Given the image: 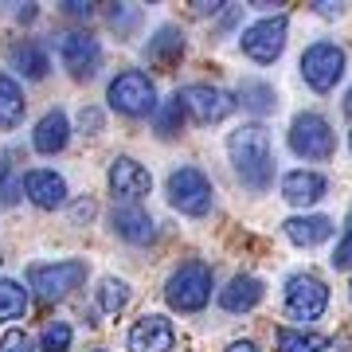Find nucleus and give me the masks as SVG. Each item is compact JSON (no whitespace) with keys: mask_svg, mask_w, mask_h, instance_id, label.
I'll return each instance as SVG.
<instances>
[{"mask_svg":"<svg viewBox=\"0 0 352 352\" xmlns=\"http://www.w3.org/2000/svg\"><path fill=\"white\" fill-rule=\"evenodd\" d=\"M227 153L239 180L251 192H266L274 180V153H270V133L263 126H243L227 138Z\"/></svg>","mask_w":352,"mask_h":352,"instance_id":"f257e3e1","label":"nucleus"},{"mask_svg":"<svg viewBox=\"0 0 352 352\" xmlns=\"http://www.w3.org/2000/svg\"><path fill=\"white\" fill-rule=\"evenodd\" d=\"M164 298H168V305L180 309V314H196V309H204L208 298H212V266L200 263V258L184 263L173 278H168Z\"/></svg>","mask_w":352,"mask_h":352,"instance_id":"f03ea898","label":"nucleus"},{"mask_svg":"<svg viewBox=\"0 0 352 352\" xmlns=\"http://www.w3.org/2000/svg\"><path fill=\"white\" fill-rule=\"evenodd\" d=\"M90 266L78 263V258H71V263H39L28 270V282H32V289H36L43 302H63L67 294H75L82 282H87Z\"/></svg>","mask_w":352,"mask_h":352,"instance_id":"7ed1b4c3","label":"nucleus"},{"mask_svg":"<svg viewBox=\"0 0 352 352\" xmlns=\"http://www.w3.org/2000/svg\"><path fill=\"white\" fill-rule=\"evenodd\" d=\"M106 98L118 113L126 118H141V113H153L157 110V87L145 71H122V75L110 82Z\"/></svg>","mask_w":352,"mask_h":352,"instance_id":"20e7f679","label":"nucleus"},{"mask_svg":"<svg viewBox=\"0 0 352 352\" xmlns=\"http://www.w3.org/2000/svg\"><path fill=\"white\" fill-rule=\"evenodd\" d=\"M212 180L200 173V168H176L168 176V204H173L176 212L184 215H208L212 212Z\"/></svg>","mask_w":352,"mask_h":352,"instance_id":"39448f33","label":"nucleus"},{"mask_svg":"<svg viewBox=\"0 0 352 352\" xmlns=\"http://www.w3.org/2000/svg\"><path fill=\"white\" fill-rule=\"evenodd\" d=\"M333 126L321 113H298L289 126V149L305 161H329L333 157Z\"/></svg>","mask_w":352,"mask_h":352,"instance_id":"423d86ee","label":"nucleus"},{"mask_svg":"<svg viewBox=\"0 0 352 352\" xmlns=\"http://www.w3.org/2000/svg\"><path fill=\"white\" fill-rule=\"evenodd\" d=\"M340 75H344V51L337 43H314L302 55V78L317 94H329L340 82Z\"/></svg>","mask_w":352,"mask_h":352,"instance_id":"0eeeda50","label":"nucleus"},{"mask_svg":"<svg viewBox=\"0 0 352 352\" xmlns=\"http://www.w3.org/2000/svg\"><path fill=\"white\" fill-rule=\"evenodd\" d=\"M329 305V289L314 274H294L286 282V314L298 321H317Z\"/></svg>","mask_w":352,"mask_h":352,"instance_id":"6e6552de","label":"nucleus"},{"mask_svg":"<svg viewBox=\"0 0 352 352\" xmlns=\"http://www.w3.org/2000/svg\"><path fill=\"white\" fill-rule=\"evenodd\" d=\"M243 51L251 55L254 63H274L282 47H286V16H274V20H258L239 36Z\"/></svg>","mask_w":352,"mask_h":352,"instance_id":"1a4fd4ad","label":"nucleus"},{"mask_svg":"<svg viewBox=\"0 0 352 352\" xmlns=\"http://www.w3.org/2000/svg\"><path fill=\"white\" fill-rule=\"evenodd\" d=\"M180 106L196 118V122H223L227 113L235 110V98L227 94V90L219 87H204V82H192V87H184L180 94Z\"/></svg>","mask_w":352,"mask_h":352,"instance_id":"9d476101","label":"nucleus"},{"mask_svg":"<svg viewBox=\"0 0 352 352\" xmlns=\"http://www.w3.org/2000/svg\"><path fill=\"white\" fill-rule=\"evenodd\" d=\"M59 55H63V67H67L75 78H90L94 71H98V63H102L98 39L87 36V32H71V36H63V43H59Z\"/></svg>","mask_w":352,"mask_h":352,"instance_id":"9b49d317","label":"nucleus"},{"mask_svg":"<svg viewBox=\"0 0 352 352\" xmlns=\"http://www.w3.org/2000/svg\"><path fill=\"white\" fill-rule=\"evenodd\" d=\"M110 188L113 196H122V200H141V196H149L153 188V176L145 164H138L133 157H118L110 164Z\"/></svg>","mask_w":352,"mask_h":352,"instance_id":"f8f14e48","label":"nucleus"},{"mask_svg":"<svg viewBox=\"0 0 352 352\" xmlns=\"http://www.w3.org/2000/svg\"><path fill=\"white\" fill-rule=\"evenodd\" d=\"M173 349V325L161 314H145L129 329V352H168Z\"/></svg>","mask_w":352,"mask_h":352,"instance_id":"ddd939ff","label":"nucleus"},{"mask_svg":"<svg viewBox=\"0 0 352 352\" xmlns=\"http://www.w3.org/2000/svg\"><path fill=\"white\" fill-rule=\"evenodd\" d=\"M24 192H28V200L36 204V208L51 212V208H59V204L67 200V180H63L59 173L36 168V173H28V176H24Z\"/></svg>","mask_w":352,"mask_h":352,"instance_id":"4468645a","label":"nucleus"},{"mask_svg":"<svg viewBox=\"0 0 352 352\" xmlns=\"http://www.w3.org/2000/svg\"><path fill=\"white\" fill-rule=\"evenodd\" d=\"M110 223H113V231H118L126 243H153V239H157V223L149 219V212H141L138 204L113 208Z\"/></svg>","mask_w":352,"mask_h":352,"instance_id":"2eb2a0df","label":"nucleus"},{"mask_svg":"<svg viewBox=\"0 0 352 352\" xmlns=\"http://www.w3.org/2000/svg\"><path fill=\"white\" fill-rule=\"evenodd\" d=\"M282 196H286L289 204H298V208H309V204H317L321 196H325V176L305 173V168L286 173L282 176Z\"/></svg>","mask_w":352,"mask_h":352,"instance_id":"dca6fc26","label":"nucleus"},{"mask_svg":"<svg viewBox=\"0 0 352 352\" xmlns=\"http://www.w3.org/2000/svg\"><path fill=\"white\" fill-rule=\"evenodd\" d=\"M67 138H71V122H67V113L63 110H51V113L39 118L36 133H32V145L51 157V153H59L67 145Z\"/></svg>","mask_w":352,"mask_h":352,"instance_id":"f3484780","label":"nucleus"},{"mask_svg":"<svg viewBox=\"0 0 352 352\" xmlns=\"http://www.w3.org/2000/svg\"><path fill=\"white\" fill-rule=\"evenodd\" d=\"M258 302H263V282L251 278V274L231 278V286L219 294V305H223L227 314H247V309H254Z\"/></svg>","mask_w":352,"mask_h":352,"instance_id":"a211bd4d","label":"nucleus"},{"mask_svg":"<svg viewBox=\"0 0 352 352\" xmlns=\"http://www.w3.org/2000/svg\"><path fill=\"white\" fill-rule=\"evenodd\" d=\"M286 235L298 247H317V243H325L333 235V223L325 215H294V219H286Z\"/></svg>","mask_w":352,"mask_h":352,"instance_id":"6ab92c4d","label":"nucleus"},{"mask_svg":"<svg viewBox=\"0 0 352 352\" xmlns=\"http://www.w3.org/2000/svg\"><path fill=\"white\" fill-rule=\"evenodd\" d=\"M8 59H12L16 71H20V75H28V78H43V75L51 71V63H47V55H43V47H39V43H32V39L16 43V47L8 51Z\"/></svg>","mask_w":352,"mask_h":352,"instance_id":"aec40b11","label":"nucleus"},{"mask_svg":"<svg viewBox=\"0 0 352 352\" xmlns=\"http://www.w3.org/2000/svg\"><path fill=\"white\" fill-rule=\"evenodd\" d=\"M20 118H24V90L8 75H0V129L20 126Z\"/></svg>","mask_w":352,"mask_h":352,"instance_id":"412c9836","label":"nucleus"},{"mask_svg":"<svg viewBox=\"0 0 352 352\" xmlns=\"http://www.w3.org/2000/svg\"><path fill=\"white\" fill-rule=\"evenodd\" d=\"M28 314V289L20 282L0 278V321H16Z\"/></svg>","mask_w":352,"mask_h":352,"instance_id":"4be33fe9","label":"nucleus"},{"mask_svg":"<svg viewBox=\"0 0 352 352\" xmlns=\"http://www.w3.org/2000/svg\"><path fill=\"white\" fill-rule=\"evenodd\" d=\"M180 55H184V36H180L176 28H161L157 39L149 43V59H157V63H173V59H180Z\"/></svg>","mask_w":352,"mask_h":352,"instance_id":"5701e85b","label":"nucleus"},{"mask_svg":"<svg viewBox=\"0 0 352 352\" xmlns=\"http://www.w3.org/2000/svg\"><path fill=\"white\" fill-rule=\"evenodd\" d=\"M329 340L317 337V333H294V329H282L278 333V352H325Z\"/></svg>","mask_w":352,"mask_h":352,"instance_id":"b1692460","label":"nucleus"},{"mask_svg":"<svg viewBox=\"0 0 352 352\" xmlns=\"http://www.w3.org/2000/svg\"><path fill=\"white\" fill-rule=\"evenodd\" d=\"M98 305L106 314H118V309H126L129 305V286L126 282H118V278H102L98 286Z\"/></svg>","mask_w":352,"mask_h":352,"instance_id":"393cba45","label":"nucleus"},{"mask_svg":"<svg viewBox=\"0 0 352 352\" xmlns=\"http://www.w3.org/2000/svg\"><path fill=\"white\" fill-rule=\"evenodd\" d=\"M180 122H184V106H180V98H168L157 110V133L161 138H173L176 129H180Z\"/></svg>","mask_w":352,"mask_h":352,"instance_id":"a878e982","label":"nucleus"},{"mask_svg":"<svg viewBox=\"0 0 352 352\" xmlns=\"http://www.w3.org/2000/svg\"><path fill=\"white\" fill-rule=\"evenodd\" d=\"M71 325L67 321H51L47 329H43V337H39V344H43V352H67L71 349Z\"/></svg>","mask_w":352,"mask_h":352,"instance_id":"bb28decb","label":"nucleus"},{"mask_svg":"<svg viewBox=\"0 0 352 352\" xmlns=\"http://www.w3.org/2000/svg\"><path fill=\"white\" fill-rule=\"evenodd\" d=\"M239 98H243V106H251L254 113H263V110H270V106H274V90H266V87H254V82H247Z\"/></svg>","mask_w":352,"mask_h":352,"instance_id":"cd10ccee","label":"nucleus"},{"mask_svg":"<svg viewBox=\"0 0 352 352\" xmlns=\"http://www.w3.org/2000/svg\"><path fill=\"white\" fill-rule=\"evenodd\" d=\"M0 352H32V337H28L24 329H8L0 337Z\"/></svg>","mask_w":352,"mask_h":352,"instance_id":"c85d7f7f","label":"nucleus"},{"mask_svg":"<svg viewBox=\"0 0 352 352\" xmlns=\"http://www.w3.org/2000/svg\"><path fill=\"white\" fill-rule=\"evenodd\" d=\"M333 266L337 270H352V219H349V231H344V239L337 243V251H333Z\"/></svg>","mask_w":352,"mask_h":352,"instance_id":"c756f323","label":"nucleus"},{"mask_svg":"<svg viewBox=\"0 0 352 352\" xmlns=\"http://www.w3.org/2000/svg\"><path fill=\"white\" fill-rule=\"evenodd\" d=\"M8 173H12V164H8V153H0V192H4V200H16V188L8 184Z\"/></svg>","mask_w":352,"mask_h":352,"instance_id":"7c9ffc66","label":"nucleus"},{"mask_svg":"<svg viewBox=\"0 0 352 352\" xmlns=\"http://www.w3.org/2000/svg\"><path fill=\"white\" fill-rule=\"evenodd\" d=\"M78 126H82V129H102V113L82 106V113H78Z\"/></svg>","mask_w":352,"mask_h":352,"instance_id":"2f4dec72","label":"nucleus"},{"mask_svg":"<svg viewBox=\"0 0 352 352\" xmlns=\"http://www.w3.org/2000/svg\"><path fill=\"white\" fill-rule=\"evenodd\" d=\"M317 16H340V4H314Z\"/></svg>","mask_w":352,"mask_h":352,"instance_id":"473e14b6","label":"nucleus"},{"mask_svg":"<svg viewBox=\"0 0 352 352\" xmlns=\"http://www.w3.org/2000/svg\"><path fill=\"white\" fill-rule=\"evenodd\" d=\"M63 8H67V12H71V16H90V12H94L90 4H63Z\"/></svg>","mask_w":352,"mask_h":352,"instance_id":"72a5a7b5","label":"nucleus"},{"mask_svg":"<svg viewBox=\"0 0 352 352\" xmlns=\"http://www.w3.org/2000/svg\"><path fill=\"white\" fill-rule=\"evenodd\" d=\"M75 215H78V219H90V215H94V204H78V208H75Z\"/></svg>","mask_w":352,"mask_h":352,"instance_id":"f704fd0d","label":"nucleus"},{"mask_svg":"<svg viewBox=\"0 0 352 352\" xmlns=\"http://www.w3.org/2000/svg\"><path fill=\"white\" fill-rule=\"evenodd\" d=\"M227 352H258V349H254L251 340H235V344H231Z\"/></svg>","mask_w":352,"mask_h":352,"instance_id":"c9c22d12","label":"nucleus"},{"mask_svg":"<svg viewBox=\"0 0 352 352\" xmlns=\"http://www.w3.org/2000/svg\"><path fill=\"white\" fill-rule=\"evenodd\" d=\"M20 20H36V4H24L20 8Z\"/></svg>","mask_w":352,"mask_h":352,"instance_id":"e433bc0d","label":"nucleus"},{"mask_svg":"<svg viewBox=\"0 0 352 352\" xmlns=\"http://www.w3.org/2000/svg\"><path fill=\"white\" fill-rule=\"evenodd\" d=\"M344 113H349V118H352V90H349V94H344Z\"/></svg>","mask_w":352,"mask_h":352,"instance_id":"4c0bfd02","label":"nucleus"},{"mask_svg":"<svg viewBox=\"0 0 352 352\" xmlns=\"http://www.w3.org/2000/svg\"><path fill=\"white\" fill-rule=\"evenodd\" d=\"M349 149H352V133H349Z\"/></svg>","mask_w":352,"mask_h":352,"instance_id":"58836bf2","label":"nucleus"},{"mask_svg":"<svg viewBox=\"0 0 352 352\" xmlns=\"http://www.w3.org/2000/svg\"><path fill=\"white\" fill-rule=\"evenodd\" d=\"M349 298H352V286H349Z\"/></svg>","mask_w":352,"mask_h":352,"instance_id":"ea45409f","label":"nucleus"}]
</instances>
